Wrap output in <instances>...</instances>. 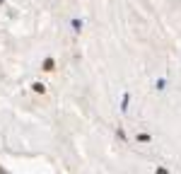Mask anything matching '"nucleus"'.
Returning <instances> with one entry per match:
<instances>
[{
    "mask_svg": "<svg viewBox=\"0 0 181 174\" xmlns=\"http://www.w3.org/2000/svg\"><path fill=\"white\" fill-rule=\"evenodd\" d=\"M53 65H56V63H53L51 58H46V61H44V70H53Z\"/></svg>",
    "mask_w": 181,
    "mask_h": 174,
    "instance_id": "f257e3e1",
    "label": "nucleus"
}]
</instances>
